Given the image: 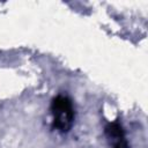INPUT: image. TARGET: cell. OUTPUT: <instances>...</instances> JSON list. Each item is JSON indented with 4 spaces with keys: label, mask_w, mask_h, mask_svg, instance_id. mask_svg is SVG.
<instances>
[{
    "label": "cell",
    "mask_w": 148,
    "mask_h": 148,
    "mask_svg": "<svg viewBox=\"0 0 148 148\" xmlns=\"http://www.w3.org/2000/svg\"><path fill=\"white\" fill-rule=\"evenodd\" d=\"M104 134L110 148H128L125 130L118 120L109 121L104 126Z\"/></svg>",
    "instance_id": "cell-2"
},
{
    "label": "cell",
    "mask_w": 148,
    "mask_h": 148,
    "mask_svg": "<svg viewBox=\"0 0 148 148\" xmlns=\"http://www.w3.org/2000/svg\"><path fill=\"white\" fill-rule=\"evenodd\" d=\"M52 126L59 133H68L73 127L75 112L72 99L66 95H58L51 102Z\"/></svg>",
    "instance_id": "cell-1"
}]
</instances>
